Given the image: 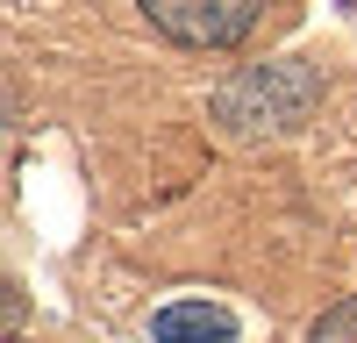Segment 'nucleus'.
<instances>
[{
  "label": "nucleus",
  "mask_w": 357,
  "mask_h": 343,
  "mask_svg": "<svg viewBox=\"0 0 357 343\" xmlns=\"http://www.w3.org/2000/svg\"><path fill=\"white\" fill-rule=\"evenodd\" d=\"M143 15H151L172 43H193V50H229V43H243L257 15H264V0H136Z\"/></svg>",
  "instance_id": "f03ea898"
},
{
  "label": "nucleus",
  "mask_w": 357,
  "mask_h": 343,
  "mask_svg": "<svg viewBox=\"0 0 357 343\" xmlns=\"http://www.w3.org/2000/svg\"><path fill=\"white\" fill-rule=\"evenodd\" d=\"M307 343H357V294H350V300H336L329 314H321V322L307 329Z\"/></svg>",
  "instance_id": "20e7f679"
},
{
  "label": "nucleus",
  "mask_w": 357,
  "mask_h": 343,
  "mask_svg": "<svg viewBox=\"0 0 357 343\" xmlns=\"http://www.w3.org/2000/svg\"><path fill=\"white\" fill-rule=\"evenodd\" d=\"M158 343H236V314L222 300H172L151 314Z\"/></svg>",
  "instance_id": "7ed1b4c3"
},
{
  "label": "nucleus",
  "mask_w": 357,
  "mask_h": 343,
  "mask_svg": "<svg viewBox=\"0 0 357 343\" xmlns=\"http://www.w3.org/2000/svg\"><path fill=\"white\" fill-rule=\"evenodd\" d=\"M321 100V79L301 57H279V65H250L236 72L215 93V122L229 136H293L307 122V107Z\"/></svg>",
  "instance_id": "f257e3e1"
}]
</instances>
